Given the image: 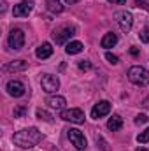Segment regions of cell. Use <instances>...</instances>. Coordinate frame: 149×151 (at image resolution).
I'll return each mask as SVG.
<instances>
[{"label":"cell","instance_id":"obj_18","mask_svg":"<svg viewBox=\"0 0 149 151\" xmlns=\"http://www.w3.org/2000/svg\"><path fill=\"white\" fill-rule=\"evenodd\" d=\"M46 5L51 12H62L63 11V5L60 0H46Z\"/></svg>","mask_w":149,"mask_h":151},{"label":"cell","instance_id":"obj_26","mask_svg":"<svg viewBox=\"0 0 149 151\" xmlns=\"http://www.w3.org/2000/svg\"><path fill=\"white\" fill-rule=\"evenodd\" d=\"M135 4H137L139 7H144L146 11H149V4H146V2H142V0H135Z\"/></svg>","mask_w":149,"mask_h":151},{"label":"cell","instance_id":"obj_30","mask_svg":"<svg viewBox=\"0 0 149 151\" xmlns=\"http://www.w3.org/2000/svg\"><path fill=\"white\" fill-rule=\"evenodd\" d=\"M65 2H67V4H77L79 0H65Z\"/></svg>","mask_w":149,"mask_h":151},{"label":"cell","instance_id":"obj_25","mask_svg":"<svg viewBox=\"0 0 149 151\" xmlns=\"http://www.w3.org/2000/svg\"><path fill=\"white\" fill-rule=\"evenodd\" d=\"M25 113H27L25 107H16V109H14V118H19V116H23Z\"/></svg>","mask_w":149,"mask_h":151},{"label":"cell","instance_id":"obj_3","mask_svg":"<svg viewBox=\"0 0 149 151\" xmlns=\"http://www.w3.org/2000/svg\"><path fill=\"white\" fill-rule=\"evenodd\" d=\"M60 118L62 119H65V121H70V123H75V125H81V123H84V113L81 111V109H63L62 114H60Z\"/></svg>","mask_w":149,"mask_h":151},{"label":"cell","instance_id":"obj_6","mask_svg":"<svg viewBox=\"0 0 149 151\" xmlns=\"http://www.w3.org/2000/svg\"><path fill=\"white\" fill-rule=\"evenodd\" d=\"M7 44H9V47H11V49H21V47H23V44H25V34H23L19 28L11 30L9 39H7Z\"/></svg>","mask_w":149,"mask_h":151},{"label":"cell","instance_id":"obj_10","mask_svg":"<svg viewBox=\"0 0 149 151\" xmlns=\"http://www.w3.org/2000/svg\"><path fill=\"white\" fill-rule=\"evenodd\" d=\"M34 11V2L32 0H23V2H19L18 5H14V16L16 18H25V16H28L30 12Z\"/></svg>","mask_w":149,"mask_h":151},{"label":"cell","instance_id":"obj_11","mask_svg":"<svg viewBox=\"0 0 149 151\" xmlns=\"http://www.w3.org/2000/svg\"><path fill=\"white\" fill-rule=\"evenodd\" d=\"M72 35H75V28L74 27H63L62 30L54 32V40H56V44H65Z\"/></svg>","mask_w":149,"mask_h":151},{"label":"cell","instance_id":"obj_23","mask_svg":"<svg viewBox=\"0 0 149 151\" xmlns=\"http://www.w3.org/2000/svg\"><path fill=\"white\" fill-rule=\"evenodd\" d=\"M139 39H140L142 42H146V44H149V27L146 28V30H142V32L139 34Z\"/></svg>","mask_w":149,"mask_h":151},{"label":"cell","instance_id":"obj_28","mask_svg":"<svg viewBox=\"0 0 149 151\" xmlns=\"http://www.w3.org/2000/svg\"><path fill=\"white\" fill-rule=\"evenodd\" d=\"M125 2H126V0H109V4H119V5L125 4Z\"/></svg>","mask_w":149,"mask_h":151},{"label":"cell","instance_id":"obj_24","mask_svg":"<svg viewBox=\"0 0 149 151\" xmlns=\"http://www.w3.org/2000/svg\"><path fill=\"white\" fill-rule=\"evenodd\" d=\"M79 69H81V70H90V69H91V63H90L88 60H81V62H79Z\"/></svg>","mask_w":149,"mask_h":151},{"label":"cell","instance_id":"obj_2","mask_svg":"<svg viewBox=\"0 0 149 151\" xmlns=\"http://www.w3.org/2000/svg\"><path fill=\"white\" fill-rule=\"evenodd\" d=\"M128 79L137 86H146V84H149V70H146L140 65H133L128 70Z\"/></svg>","mask_w":149,"mask_h":151},{"label":"cell","instance_id":"obj_5","mask_svg":"<svg viewBox=\"0 0 149 151\" xmlns=\"http://www.w3.org/2000/svg\"><path fill=\"white\" fill-rule=\"evenodd\" d=\"M116 21H117V25H119V28L123 32H130L132 25H133V16L128 11H121V12L116 14Z\"/></svg>","mask_w":149,"mask_h":151},{"label":"cell","instance_id":"obj_21","mask_svg":"<svg viewBox=\"0 0 149 151\" xmlns=\"http://www.w3.org/2000/svg\"><path fill=\"white\" fill-rule=\"evenodd\" d=\"M148 121H149V118L146 114H137V116H135V123H137V125H146Z\"/></svg>","mask_w":149,"mask_h":151},{"label":"cell","instance_id":"obj_4","mask_svg":"<svg viewBox=\"0 0 149 151\" xmlns=\"http://www.w3.org/2000/svg\"><path fill=\"white\" fill-rule=\"evenodd\" d=\"M40 86H42V90L46 93H54L60 88V79L53 74H46V76H42V79H40Z\"/></svg>","mask_w":149,"mask_h":151},{"label":"cell","instance_id":"obj_14","mask_svg":"<svg viewBox=\"0 0 149 151\" xmlns=\"http://www.w3.org/2000/svg\"><path fill=\"white\" fill-rule=\"evenodd\" d=\"M116 44H117V35H116L114 32H107V34L102 37V40H100V46H102V47H105V49L114 47Z\"/></svg>","mask_w":149,"mask_h":151},{"label":"cell","instance_id":"obj_15","mask_svg":"<svg viewBox=\"0 0 149 151\" xmlns=\"http://www.w3.org/2000/svg\"><path fill=\"white\" fill-rule=\"evenodd\" d=\"M121 127H123V118L119 114H112V118H109V121H107V128L111 132H117Z\"/></svg>","mask_w":149,"mask_h":151},{"label":"cell","instance_id":"obj_7","mask_svg":"<svg viewBox=\"0 0 149 151\" xmlns=\"http://www.w3.org/2000/svg\"><path fill=\"white\" fill-rule=\"evenodd\" d=\"M67 135H69V141L74 144L77 150H84L86 148V137H84V134L81 130L70 128V130H67Z\"/></svg>","mask_w":149,"mask_h":151},{"label":"cell","instance_id":"obj_29","mask_svg":"<svg viewBox=\"0 0 149 151\" xmlns=\"http://www.w3.org/2000/svg\"><path fill=\"white\" fill-rule=\"evenodd\" d=\"M130 53H132L133 56H137V55H139V49H137V47H132V49H130Z\"/></svg>","mask_w":149,"mask_h":151},{"label":"cell","instance_id":"obj_19","mask_svg":"<svg viewBox=\"0 0 149 151\" xmlns=\"http://www.w3.org/2000/svg\"><path fill=\"white\" fill-rule=\"evenodd\" d=\"M37 118H39V119H42V121L53 123V116L47 113V111H44V109H37Z\"/></svg>","mask_w":149,"mask_h":151},{"label":"cell","instance_id":"obj_27","mask_svg":"<svg viewBox=\"0 0 149 151\" xmlns=\"http://www.w3.org/2000/svg\"><path fill=\"white\" fill-rule=\"evenodd\" d=\"M142 106H144L146 109H149V97H146V99H144V102H142Z\"/></svg>","mask_w":149,"mask_h":151},{"label":"cell","instance_id":"obj_1","mask_svg":"<svg viewBox=\"0 0 149 151\" xmlns=\"http://www.w3.org/2000/svg\"><path fill=\"white\" fill-rule=\"evenodd\" d=\"M40 139H42V134L39 132L35 127H30V128H23V130H19V132H16L14 134V137H12V141H14V144L16 146H19V148H34L35 144L40 142Z\"/></svg>","mask_w":149,"mask_h":151},{"label":"cell","instance_id":"obj_9","mask_svg":"<svg viewBox=\"0 0 149 151\" xmlns=\"http://www.w3.org/2000/svg\"><path fill=\"white\" fill-rule=\"evenodd\" d=\"M109 113H111V104H109L107 100H100L98 104L93 106V109H91V118L100 119V118L107 116Z\"/></svg>","mask_w":149,"mask_h":151},{"label":"cell","instance_id":"obj_16","mask_svg":"<svg viewBox=\"0 0 149 151\" xmlns=\"http://www.w3.org/2000/svg\"><path fill=\"white\" fill-rule=\"evenodd\" d=\"M82 49H84V46H82V42H79V40L67 42V47H65V51H67L69 55H79Z\"/></svg>","mask_w":149,"mask_h":151},{"label":"cell","instance_id":"obj_17","mask_svg":"<svg viewBox=\"0 0 149 151\" xmlns=\"http://www.w3.org/2000/svg\"><path fill=\"white\" fill-rule=\"evenodd\" d=\"M27 67H28V63H27V62H23V60H16V62H12V63H9V65H7V70L16 72V70H25Z\"/></svg>","mask_w":149,"mask_h":151},{"label":"cell","instance_id":"obj_31","mask_svg":"<svg viewBox=\"0 0 149 151\" xmlns=\"http://www.w3.org/2000/svg\"><path fill=\"white\" fill-rule=\"evenodd\" d=\"M137 151H149V150H146V148H139Z\"/></svg>","mask_w":149,"mask_h":151},{"label":"cell","instance_id":"obj_8","mask_svg":"<svg viewBox=\"0 0 149 151\" xmlns=\"http://www.w3.org/2000/svg\"><path fill=\"white\" fill-rule=\"evenodd\" d=\"M5 90H7V93H9L11 97L18 99V97H23V95H25L27 86H25L21 81H9L7 86H5Z\"/></svg>","mask_w":149,"mask_h":151},{"label":"cell","instance_id":"obj_20","mask_svg":"<svg viewBox=\"0 0 149 151\" xmlns=\"http://www.w3.org/2000/svg\"><path fill=\"white\" fill-rule=\"evenodd\" d=\"M137 142H139V144H146V142H149V128H146L144 132H140V134L137 135Z\"/></svg>","mask_w":149,"mask_h":151},{"label":"cell","instance_id":"obj_13","mask_svg":"<svg viewBox=\"0 0 149 151\" xmlns=\"http://www.w3.org/2000/svg\"><path fill=\"white\" fill-rule=\"evenodd\" d=\"M35 55H37V58L40 60H46V58H49L51 55H53V46L49 44V42H44V44H40L37 47V51H35Z\"/></svg>","mask_w":149,"mask_h":151},{"label":"cell","instance_id":"obj_22","mask_svg":"<svg viewBox=\"0 0 149 151\" xmlns=\"http://www.w3.org/2000/svg\"><path fill=\"white\" fill-rule=\"evenodd\" d=\"M105 60H107L109 63H112V65H116V63L119 62V58H117L116 55H112V53H109V51L105 53Z\"/></svg>","mask_w":149,"mask_h":151},{"label":"cell","instance_id":"obj_12","mask_svg":"<svg viewBox=\"0 0 149 151\" xmlns=\"http://www.w3.org/2000/svg\"><path fill=\"white\" fill-rule=\"evenodd\" d=\"M46 104H47L51 109L63 111V109H65V104H67V100H65V97H60V95H56V97H49Z\"/></svg>","mask_w":149,"mask_h":151}]
</instances>
